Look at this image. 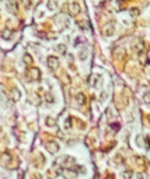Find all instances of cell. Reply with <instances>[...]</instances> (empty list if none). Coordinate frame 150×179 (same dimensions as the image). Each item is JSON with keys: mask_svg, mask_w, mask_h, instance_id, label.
I'll return each instance as SVG.
<instances>
[{"mask_svg": "<svg viewBox=\"0 0 150 179\" xmlns=\"http://www.w3.org/2000/svg\"><path fill=\"white\" fill-rule=\"evenodd\" d=\"M80 11H81V7H80V4L77 3V2H72V3L69 4V14L70 15L76 17V15L80 14Z\"/></svg>", "mask_w": 150, "mask_h": 179, "instance_id": "cell-1", "label": "cell"}, {"mask_svg": "<svg viewBox=\"0 0 150 179\" xmlns=\"http://www.w3.org/2000/svg\"><path fill=\"white\" fill-rule=\"evenodd\" d=\"M46 65L51 70H56L59 67V59L56 56H49L46 59Z\"/></svg>", "mask_w": 150, "mask_h": 179, "instance_id": "cell-2", "label": "cell"}, {"mask_svg": "<svg viewBox=\"0 0 150 179\" xmlns=\"http://www.w3.org/2000/svg\"><path fill=\"white\" fill-rule=\"evenodd\" d=\"M103 34H104V37H112L114 34H115V27H114V24H108V25L104 27Z\"/></svg>", "mask_w": 150, "mask_h": 179, "instance_id": "cell-3", "label": "cell"}, {"mask_svg": "<svg viewBox=\"0 0 150 179\" xmlns=\"http://www.w3.org/2000/svg\"><path fill=\"white\" fill-rule=\"evenodd\" d=\"M46 150L49 151V153L52 154H55L59 151V144L56 141H48L46 143Z\"/></svg>", "mask_w": 150, "mask_h": 179, "instance_id": "cell-4", "label": "cell"}, {"mask_svg": "<svg viewBox=\"0 0 150 179\" xmlns=\"http://www.w3.org/2000/svg\"><path fill=\"white\" fill-rule=\"evenodd\" d=\"M28 73H29V77H31L32 80H39L41 78V71L37 69V67H31Z\"/></svg>", "mask_w": 150, "mask_h": 179, "instance_id": "cell-5", "label": "cell"}, {"mask_svg": "<svg viewBox=\"0 0 150 179\" xmlns=\"http://www.w3.org/2000/svg\"><path fill=\"white\" fill-rule=\"evenodd\" d=\"M74 99L77 101V104H79V105H84L86 101H87V98H86V94H83V92H77L76 97H74Z\"/></svg>", "mask_w": 150, "mask_h": 179, "instance_id": "cell-6", "label": "cell"}, {"mask_svg": "<svg viewBox=\"0 0 150 179\" xmlns=\"http://www.w3.org/2000/svg\"><path fill=\"white\" fill-rule=\"evenodd\" d=\"M129 14H131V17H139L140 15V8H138V7H132V8H129Z\"/></svg>", "mask_w": 150, "mask_h": 179, "instance_id": "cell-7", "label": "cell"}, {"mask_svg": "<svg viewBox=\"0 0 150 179\" xmlns=\"http://www.w3.org/2000/svg\"><path fill=\"white\" fill-rule=\"evenodd\" d=\"M122 178L124 179H132L133 178V171H131V169H125V171L122 172Z\"/></svg>", "mask_w": 150, "mask_h": 179, "instance_id": "cell-8", "label": "cell"}, {"mask_svg": "<svg viewBox=\"0 0 150 179\" xmlns=\"http://www.w3.org/2000/svg\"><path fill=\"white\" fill-rule=\"evenodd\" d=\"M11 34H13V31H11L10 28H7V29H4L3 32H2V37H3V39H10Z\"/></svg>", "mask_w": 150, "mask_h": 179, "instance_id": "cell-9", "label": "cell"}, {"mask_svg": "<svg viewBox=\"0 0 150 179\" xmlns=\"http://www.w3.org/2000/svg\"><path fill=\"white\" fill-rule=\"evenodd\" d=\"M58 4H59L58 0H49V2H48V7L51 8V10H55V8L58 7Z\"/></svg>", "mask_w": 150, "mask_h": 179, "instance_id": "cell-10", "label": "cell"}, {"mask_svg": "<svg viewBox=\"0 0 150 179\" xmlns=\"http://www.w3.org/2000/svg\"><path fill=\"white\" fill-rule=\"evenodd\" d=\"M143 102L146 105H150V91H146L143 94Z\"/></svg>", "mask_w": 150, "mask_h": 179, "instance_id": "cell-11", "label": "cell"}, {"mask_svg": "<svg viewBox=\"0 0 150 179\" xmlns=\"http://www.w3.org/2000/svg\"><path fill=\"white\" fill-rule=\"evenodd\" d=\"M114 161H115V162H119V164H122V162H124V158H122V155H119V154H117V155H115V158H114Z\"/></svg>", "mask_w": 150, "mask_h": 179, "instance_id": "cell-12", "label": "cell"}, {"mask_svg": "<svg viewBox=\"0 0 150 179\" xmlns=\"http://www.w3.org/2000/svg\"><path fill=\"white\" fill-rule=\"evenodd\" d=\"M24 62H26L27 65H31V63H32V58H31L29 55H26L24 56Z\"/></svg>", "mask_w": 150, "mask_h": 179, "instance_id": "cell-13", "label": "cell"}, {"mask_svg": "<svg viewBox=\"0 0 150 179\" xmlns=\"http://www.w3.org/2000/svg\"><path fill=\"white\" fill-rule=\"evenodd\" d=\"M46 126H55V119L48 118V119H46Z\"/></svg>", "mask_w": 150, "mask_h": 179, "instance_id": "cell-14", "label": "cell"}, {"mask_svg": "<svg viewBox=\"0 0 150 179\" xmlns=\"http://www.w3.org/2000/svg\"><path fill=\"white\" fill-rule=\"evenodd\" d=\"M98 78H100V76H93V80H91V85H93V87H95V85H97V81H98Z\"/></svg>", "mask_w": 150, "mask_h": 179, "instance_id": "cell-15", "label": "cell"}, {"mask_svg": "<svg viewBox=\"0 0 150 179\" xmlns=\"http://www.w3.org/2000/svg\"><path fill=\"white\" fill-rule=\"evenodd\" d=\"M22 3H24V6H26L27 8L29 7V6H31V0H21Z\"/></svg>", "mask_w": 150, "mask_h": 179, "instance_id": "cell-16", "label": "cell"}, {"mask_svg": "<svg viewBox=\"0 0 150 179\" xmlns=\"http://www.w3.org/2000/svg\"><path fill=\"white\" fill-rule=\"evenodd\" d=\"M58 49H59V52H62V53H65V52H66V46H65V45H59Z\"/></svg>", "mask_w": 150, "mask_h": 179, "instance_id": "cell-17", "label": "cell"}, {"mask_svg": "<svg viewBox=\"0 0 150 179\" xmlns=\"http://www.w3.org/2000/svg\"><path fill=\"white\" fill-rule=\"evenodd\" d=\"M136 161H138L139 164H145V160H143V158H140V157H136Z\"/></svg>", "mask_w": 150, "mask_h": 179, "instance_id": "cell-18", "label": "cell"}, {"mask_svg": "<svg viewBox=\"0 0 150 179\" xmlns=\"http://www.w3.org/2000/svg\"><path fill=\"white\" fill-rule=\"evenodd\" d=\"M136 179H143V175L142 174H138V175H136Z\"/></svg>", "mask_w": 150, "mask_h": 179, "instance_id": "cell-19", "label": "cell"}, {"mask_svg": "<svg viewBox=\"0 0 150 179\" xmlns=\"http://www.w3.org/2000/svg\"><path fill=\"white\" fill-rule=\"evenodd\" d=\"M32 179H42V178H41L39 175H34V176H32Z\"/></svg>", "mask_w": 150, "mask_h": 179, "instance_id": "cell-20", "label": "cell"}]
</instances>
